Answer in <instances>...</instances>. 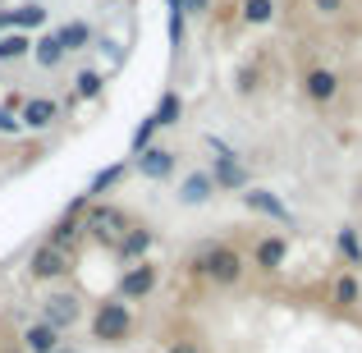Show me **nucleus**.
<instances>
[{
  "instance_id": "obj_1",
  "label": "nucleus",
  "mask_w": 362,
  "mask_h": 353,
  "mask_svg": "<svg viewBox=\"0 0 362 353\" xmlns=\"http://www.w3.org/2000/svg\"><path fill=\"white\" fill-rule=\"evenodd\" d=\"M193 271L202 275V280H211L216 289H234V284L243 280L247 262H243L239 248H230V243H206L202 253L193 257Z\"/></svg>"
},
{
  "instance_id": "obj_2",
  "label": "nucleus",
  "mask_w": 362,
  "mask_h": 353,
  "mask_svg": "<svg viewBox=\"0 0 362 353\" xmlns=\"http://www.w3.org/2000/svg\"><path fill=\"white\" fill-rule=\"evenodd\" d=\"M206 151H211V184H216V193H243V188H252V170L243 166V156L230 147V142H221L211 133L206 138Z\"/></svg>"
},
{
  "instance_id": "obj_3",
  "label": "nucleus",
  "mask_w": 362,
  "mask_h": 353,
  "mask_svg": "<svg viewBox=\"0 0 362 353\" xmlns=\"http://www.w3.org/2000/svg\"><path fill=\"white\" fill-rule=\"evenodd\" d=\"M129 225H133V216L115 202H88V212H83V234H92L101 248H115Z\"/></svg>"
},
{
  "instance_id": "obj_4",
  "label": "nucleus",
  "mask_w": 362,
  "mask_h": 353,
  "mask_svg": "<svg viewBox=\"0 0 362 353\" xmlns=\"http://www.w3.org/2000/svg\"><path fill=\"white\" fill-rule=\"evenodd\" d=\"M133 335V312L124 299H106L97 303V312H92V340L97 345H124V340Z\"/></svg>"
},
{
  "instance_id": "obj_5",
  "label": "nucleus",
  "mask_w": 362,
  "mask_h": 353,
  "mask_svg": "<svg viewBox=\"0 0 362 353\" xmlns=\"http://www.w3.org/2000/svg\"><path fill=\"white\" fill-rule=\"evenodd\" d=\"M69 271H74V253H64V248L46 243V238L33 248V257H28V280H37V284L64 280Z\"/></svg>"
},
{
  "instance_id": "obj_6",
  "label": "nucleus",
  "mask_w": 362,
  "mask_h": 353,
  "mask_svg": "<svg viewBox=\"0 0 362 353\" xmlns=\"http://www.w3.org/2000/svg\"><path fill=\"white\" fill-rule=\"evenodd\" d=\"M129 170H133V175H142L147 184H165V179L179 170V151H175V147H160V142H151L147 151H138V156L129 161Z\"/></svg>"
},
{
  "instance_id": "obj_7",
  "label": "nucleus",
  "mask_w": 362,
  "mask_h": 353,
  "mask_svg": "<svg viewBox=\"0 0 362 353\" xmlns=\"http://www.w3.org/2000/svg\"><path fill=\"white\" fill-rule=\"evenodd\" d=\"M156 280H160V271L151 262H129L119 271V280H115V299L124 303H142L151 289H156Z\"/></svg>"
},
{
  "instance_id": "obj_8",
  "label": "nucleus",
  "mask_w": 362,
  "mask_h": 353,
  "mask_svg": "<svg viewBox=\"0 0 362 353\" xmlns=\"http://www.w3.org/2000/svg\"><path fill=\"white\" fill-rule=\"evenodd\" d=\"M37 321H46L51 330H60V335H64V330H74L83 321V303L74 299V294L55 289V294H46V299H42V317H37Z\"/></svg>"
},
{
  "instance_id": "obj_9",
  "label": "nucleus",
  "mask_w": 362,
  "mask_h": 353,
  "mask_svg": "<svg viewBox=\"0 0 362 353\" xmlns=\"http://www.w3.org/2000/svg\"><path fill=\"white\" fill-rule=\"evenodd\" d=\"M51 23V9L42 5V0H23V5L14 9H0V33H28L33 37L37 28Z\"/></svg>"
},
{
  "instance_id": "obj_10",
  "label": "nucleus",
  "mask_w": 362,
  "mask_h": 353,
  "mask_svg": "<svg viewBox=\"0 0 362 353\" xmlns=\"http://www.w3.org/2000/svg\"><path fill=\"white\" fill-rule=\"evenodd\" d=\"M239 202H243L252 216H266V221H275V225H293L289 202H284L280 193H271V188H243Z\"/></svg>"
},
{
  "instance_id": "obj_11",
  "label": "nucleus",
  "mask_w": 362,
  "mask_h": 353,
  "mask_svg": "<svg viewBox=\"0 0 362 353\" xmlns=\"http://www.w3.org/2000/svg\"><path fill=\"white\" fill-rule=\"evenodd\" d=\"M151 243H156V234H151V225H142V221H133L129 230H124V238L115 248H110V253L119 257L124 266L129 262H147V253H151Z\"/></svg>"
},
{
  "instance_id": "obj_12",
  "label": "nucleus",
  "mask_w": 362,
  "mask_h": 353,
  "mask_svg": "<svg viewBox=\"0 0 362 353\" xmlns=\"http://www.w3.org/2000/svg\"><path fill=\"white\" fill-rule=\"evenodd\" d=\"M55 120H60V101H51V97H28L23 106H18V124H23L28 133H46Z\"/></svg>"
},
{
  "instance_id": "obj_13",
  "label": "nucleus",
  "mask_w": 362,
  "mask_h": 353,
  "mask_svg": "<svg viewBox=\"0 0 362 353\" xmlns=\"http://www.w3.org/2000/svg\"><path fill=\"white\" fill-rule=\"evenodd\" d=\"M284 257H289V238H284V234H262V238H257V248H252V266H257V271H266V275L280 271Z\"/></svg>"
},
{
  "instance_id": "obj_14",
  "label": "nucleus",
  "mask_w": 362,
  "mask_h": 353,
  "mask_svg": "<svg viewBox=\"0 0 362 353\" xmlns=\"http://www.w3.org/2000/svg\"><path fill=\"white\" fill-rule=\"evenodd\" d=\"M303 92H308V101H317V106H330V101L344 92V83H339L335 69H308V79H303Z\"/></svg>"
},
{
  "instance_id": "obj_15",
  "label": "nucleus",
  "mask_w": 362,
  "mask_h": 353,
  "mask_svg": "<svg viewBox=\"0 0 362 353\" xmlns=\"http://www.w3.org/2000/svg\"><path fill=\"white\" fill-rule=\"evenodd\" d=\"M216 197V184L206 170H193V175L179 179V207H206Z\"/></svg>"
},
{
  "instance_id": "obj_16",
  "label": "nucleus",
  "mask_w": 362,
  "mask_h": 353,
  "mask_svg": "<svg viewBox=\"0 0 362 353\" xmlns=\"http://www.w3.org/2000/svg\"><path fill=\"white\" fill-rule=\"evenodd\" d=\"M55 42H60V46H64V55H69V51H88V46L97 42V33H92L88 18H69V23L55 28Z\"/></svg>"
},
{
  "instance_id": "obj_17",
  "label": "nucleus",
  "mask_w": 362,
  "mask_h": 353,
  "mask_svg": "<svg viewBox=\"0 0 362 353\" xmlns=\"http://www.w3.org/2000/svg\"><path fill=\"white\" fill-rule=\"evenodd\" d=\"M124 175H129V161H115V166L97 170V175H92V184H88V197H92V202H101L106 193H115V188H119Z\"/></svg>"
},
{
  "instance_id": "obj_18",
  "label": "nucleus",
  "mask_w": 362,
  "mask_h": 353,
  "mask_svg": "<svg viewBox=\"0 0 362 353\" xmlns=\"http://www.w3.org/2000/svg\"><path fill=\"white\" fill-rule=\"evenodd\" d=\"M64 340H60V330H51L46 321H33V326L23 330V349L28 353H55Z\"/></svg>"
},
{
  "instance_id": "obj_19",
  "label": "nucleus",
  "mask_w": 362,
  "mask_h": 353,
  "mask_svg": "<svg viewBox=\"0 0 362 353\" xmlns=\"http://www.w3.org/2000/svg\"><path fill=\"white\" fill-rule=\"evenodd\" d=\"M335 253H339L344 266H362V234H358V225H339L335 230Z\"/></svg>"
},
{
  "instance_id": "obj_20",
  "label": "nucleus",
  "mask_w": 362,
  "mask_h": 353,
  "mask_svg": "<svg viewBox=\"0 0 362 353\" xmlns=\"http://www.w3.org/2000/svg\"><path fill=\"white\" fill-rule=\"evenodd\" d=\"M151 120H156V129H175V124L184 120V97H179L175 88L160 92V101H156V110H151Z\"/></svg>"
},
{
  "instance_id": "obj_21",
  "label": "nucleus",
  "mask_w": 362,
  "mask_h": 353,
  "mask_svg": "<svg viewBox=\"0 0 362 353\" xmlns=\"http://www.w3.org/2000/svg\"><path fill=\"white\" fill-rule=\"evenodd\" d=\"M33 60L42 64V69H60V64H64V46L55 42V33L33 37Z\"/></svg>"
},
{
  "instance_id": "obj_22",
  "label": "nucleus",
  "mask_w": 362,
  "mask_h": 353,
  "mask_svg": "<svg viewBox=\"0 0 362 353\" xmlns=\"http://www.w3.org/2000/svg\"><path fill=\"white\" fill-rule=\"evenodd\" d=\"M78 238H83V221H78V216H60V221L51 225V234H46V243L74 253V243H78Z\"/></svg>"
},
{
  "instance_id": "obj_23",
  "label": "nucleus",
  "mask_w": 362,
  "mask_h": 353,
  "mask_svg": "<svg viewBox=\"0 0 362 353\" xmlns=\"http://www.w3.org/2000/svg\"><path fill=\"white\" fill-rule=\"evenodd\" d=\"M106 92V74L101 69H78L74 74V101H97Z\"/></svg>"
},
{
  "instance_id": "obj_24",
  "label": "nucleus",
  "mask_w": 362,
  "mask_h": 353,
  "mask_svg": "<svg viewBox=\"0 0 362 353\" xmlns=\"http://www.w3.org/2000/svg\"><path fill=\"white\" fill-rule=\"evenodd\" d=\"M330 303H335V308H358V303H362V280H358V275H335V284H330Z\"/></svg>"
},
{
  "instance_id": "obj_25",
  "label": "nucleus",
  "mask_w": 362,
  "mask_h": 353,
  "mask_svg": "<svg viewBox=\"0 0 362 353\" xmlns=\"http://www.w3.org/2000/svg\"><path fill=\"white\" fill-rule=\"evenodd\" d=\"M23 55H33V37L28 33H0V64H14Z\"/></svg>"
},
{
  "instance_id": "obj_26",
  "label": "nucleus",
  "mask_w": 362,
  "mask_h": 353,
  "mask_svg": "<svg viewBox=\"0 0 362 353\" xmlns=\"http://www.w3.org/2000/svg\"><path fill=\"white\" fill-rule=\"evenodd\" d=\"M239 14H243V23H247V28H266V23L275 18V0H243Z\"/></svg>"
},
{
  "instance_id": "obj_27",
  "label": "nucleus",
  "mask_w": 362,
  "mask_h": 353,
  "mask_svg": "<svg viewBox=\"0 0 362 353\" xmlns=\"http://www.w3.org/2000/svg\"><path fill=\"white\" fill-rule=\"evenodd\" d=\"M151 142H156V120H142L138 124V129H133V138H129V151H133V156H138V151H147L151 147Z\"/></svg>"
},
{
  "instance_id": "obj_28",
  "label": "nucleus",
  "mask_w": 362,
  "mask_h": 353,
  "mask_svg": "<svg viewBox=\"0 0 362 353\" xmlns=\"http://www.w3.org/2000/svg\"><path fill=\"white\" fill-rule=\"evenodd\" d=\"M165 33H170V46H184V37H188V14H184V9H170Z\"/></svg>"
},
{
  "instance_id": "obj_29",
  "label": "nucleus",
  "mask_w": 362,
  "mask_h": 353,
  "mask_svg": "<svg viewBox=\"0 0 362 353\" xmlns=\"http://www.w3.org/2000/svg\"><path fill=\"white\" fill-rule=\"evenodd\" d=\"M0 133H5V138H14V133H23V124H18V110L0 106Z\"/></svg>"
},
{
  "instance_id": "obj_30",
  "label": "nucleus",
  "mask_w": 362,
  "mask_h": 353,
  "mask_svg": "<svg viewBox=\"0 0 362 353\" xmlns=\"http://www.w3.org/2000/svg\"><path fill=\"white\" fill-rule=\"evenodd\" d=\"M312 9L321 18H335V14H344V0H312Z\"/></svg>"
},
{
  "instance_id": "obj_31",
  "label": "nucleus",
  "mask_w": 362,
  "mask_h": 353,
  "mask_svg": "<svg viewBox=\"0 0 362 353\" xmlns=\"http://www.w3.org/2000/svg\"><path fill=\"white\" fill-rule=\"evenodd\" d=\"M234 88H239L243 97H247V92L257 88V69H239V83H234Z\"/></svg>"
},
{
  "instance_id": "obj_32",
  "label": "nucleus",
  "mask_w": 362,
  "mask_h": 353,
  "mask_svg": "<svg viewBox=\"0 0 362 353\" xmlns=\"http://www.w3.org/2000/svg\"><path fill=\"white\" fill-rule=\"evenodd\" d=\"M165 353H202V349H197V345H193V340H175V345H170Z\"/></svg>"
},
{
  "instance_id": "obj_33",
  "label": "nucleus",
  "mask_w": 362,
  "mask_h": 353,
  "mask_svg": "<svg viewBox=\"0 0 362 353\" xmlns=\"http://www.w3.org/2000/svg\"><path fill=\"white\" fill-rule=\"evenodd\" d=\"M206 5H211V0H184V14H202Z\"/></svg>"
},
{
  "instance_id": "obj_34",
  "label": "nucleus",
  "mask_w": 362,
  "mask_h": 353,
  "mask_svg": "<svg viewBox=\"0 0 362 353\" xmlns=\"http://www.w3.org/2000/svg\"><path fill=\"white\" fill-rule=\"evenodd\" d=\"M55 353H83V349H74V345H60V349H55Z\"/></svg>"
}]
</instances>
